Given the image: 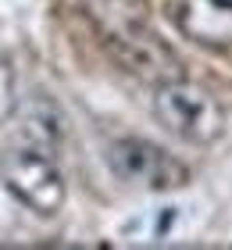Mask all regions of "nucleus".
I'll return each mask as SVG.
<instances>
[{
	"label": "nucleus",
	"mask_w": 232,
	"mask_h": 250,
	"mask_svg": "<svg viewBox=\"0 0 232 250\" xmlns=\"http://www.w3.org/2000/svg\"><path fill=\"white\" fill-rule=\"evenodd\" d=\"M0 186L40 218H54L68 197L64 172L57 165L50 143L32 140V136L0 150Z\"/></svg>",
	"instance_id": "nucleus-1"
},
{
	"label": "nucleus",
	"mask_w": 232,
	"mask_h": 250,
	"mask_svg": "<svg viewBox=\"0 0 232 250\" xmlns=\"http://www.w3.org/2000/svg\"><path fill=\"white\" fill-rule=\"evenodd\" d=\"M154 115L171 136L193 146H214L229 129V111L207 86L190 79H165L154 93Z\"/></svg>",
	"instance_id": "nucleus-2"
},
{
	"label": "nucleus",
	"mask_w": 232,
	"mask_h": 250,
	"mask_svg": "<svg viewBox=\"0 0 232 250\" xmlns=\"http://www.w3.org/2000/svg\"><path fill=\"white\" fill-rule=\"evenodd\" d=\"M107 165L111 172L132 189L147 193H171L190 183V165L179 161L171 150L143 140V136H122L107 146Z\"/></svg>",
	"instance_id": "nucleus-3"
},
{
	"label": "nucleus",
	"mask_w": 232,
	"mask_h": 250,
	"mask_svg": "<svg viewBox=\"0 0 232 250\" xmlns=\"http://www.w3.org/2000/svg\"><path fill=\"white\" fill-rule=\"evenodd\" d=\"M104 43H107V50L114 54V61L125 72H136L143 79H154V83H165V79L179 75L175 54L150 32L143 15H125L118 25H107Z\"/></svg>",
	"instance_id": "nucleus-4"
},
{
	"label": "nucleus",
	"mask_w": 232,
	"mask_h": 250,
	"mask_svg": "<svg viewBox=\"0 0 232 250\" xmlns=\"http://www.w3.org/2000/svg\"><path fill=\"white\" fill-rule=\"evenodd\" d=\"M175 29L207 50H232V0H171Z\"/></svg>",
	"instance_id": "nucleus-5"
},
{
	"label": "nucleus",
	"mask_w": 232,
	"mask_h": 250,
	"mask_svg": "<svg viewBox=\"0 0 232 250\" xmlns=\"http://www.w3.org/2000/svg\"><path fill=\"white\" fill-rule=\"evenodd\" d=\"M15 104H18V97H15V64L0 50V125L15 115Z\"/></svg>",
	"instance_id": "nucleus-6"
}]
</instances>
